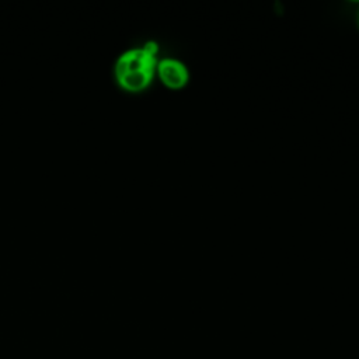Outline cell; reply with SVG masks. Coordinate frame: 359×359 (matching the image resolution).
<instances>
[{"label":"cell","instance_id":"1","mask_svg":"<svg viewBox=\"0 0 359 359\" xmlns=\"http://www.w3.org/2000/svg\"><path fill=\"white\" fill-rule=\"evenodd\" d=\"M157 67L156 55L144 46L123 52L115 63L118 83L129 91H140L149 86Z\"/></svg>","mask_w":359,"mask_h":359},{"label":"cell","instance_id":"2","mask_svg":"<svg viewBox=\"0 0 359 359\" xmlns=\"http://www.w3.org/2000/svg\"><path fill=\"white\" fill-rule=\"evenodd\" d=\"M156 72L160 77V80L170 88L178 90L182 88L189 79V73L187 66L172 57H165L160 62H157Z\"/></svg>","mask_w":359,"mask_h":359}]
</instances>
